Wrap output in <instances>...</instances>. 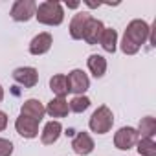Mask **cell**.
I'll return each instance as SVG.
<instances>
[{
  "instance_id": "cell-1",
  "label": "cell",
  "mask_w": 156,
  "mask_h": 156,
  "mask_svg": "<svg viewBox=\"0 0 156 156\" xmlns=\"http://www.w3.org/2000/svg\"><path fill=\"white\" fill-rule=\"evenodd\" d=\"M147 41H149V24L141 19H134L127 24L121 42L118 44L125 55H136Z\"/></svg>"
},
{
  "instance_id": "cell-2",
  "label": "cell",
  "mask_w": 156,
  "mask_h": 156,
  "mask_svg": "<svg viewBox=\"0 0 156 156\" xmlns=\"http://www.w3.org/2000/svg\"><path fill=\"white\" fill-rule=\"evenodd\" d=\"M35 19L39 20V24L44 26H61L64 20V8L57 0H46V2L37 4Z\"/></svg>"
},
{
  "instance_id": "cell-3",
  "label": "cell",
  "mask_w": 156,
  "mask_h": 156,
  "mask_svg": "<svg viewBox=\"0 0 156 156\" xmlns=\"http://www.w3.org/2000/svg\"><path fill=\"white\" fill-rule=\"evenodd\" d=\"M112 125H114V114H112V110L107 105L98 107L92 112L90 119H88V129L92 132H96V134H107V132H110Z\"/></svg>"
},
{
  "instance_id": "cell-4",
  "label": "cell",
  "mask_w": 156,
  "mask_h": 156,
  "mask_svg": "<svg viewBox=\"0 0 156 156\" xmlns=\"http://www.w3.org/2000/svg\"><path fill=\"white\" fill-rule=\"evenodd\" d=\"M66 79H68V88H70V92L75 94V96H85L87 90L90 88V77H88L81 68H73L72 72H68Z\"/></svg>"
},
{
  "instance_id": "cell-5",
  "label": "cell",
  "mask_w": 156,
  "mask_h": 156,
  "mask_svg": "<svg viewBox=\"0 0 156 156\" xmlns=\"http://www.w3.org/2000/svg\"><path fill=\"white\" fill-rule=\"evenodd\" d=\"M35 11H37V2H33V0H15L9 15L15 22H28L35 17Z\"/></svg>"
},
{
  "instance_id": "cell-6",
  "label": "cell",
  "mask_w": 156,
  "mask_h": 156,
  "mask_svg": "<svg viewBox=\"0 0 156 156\" xmlns=\"http://www.w3.org/2000/svg\"><path fill=\"white\" fill-rule=\"evenodd\" d=\"M138 140H140V136L134 127H121L114 134V147L118 151H130L132 147H136Z\"/></svg>"
},
{
  "instance_id": "cell-7",
  "label": "cell",
  "mask_w": 156,
  "mask_h": 156,
  "mask_svg": "<svg viewBox=\"0 0 156 156\" xmlns=\"http://www.w3.org/2000/svg\"><path fill=\"white\" fill-rule=\"evenodd\" d=\"M13 81L24 88H33L39 83V70L33 66H19L13 70Z\"/></svg>"
},
{
  "instance_id": "cell-8",
  "label": "cell",
  "mask_w": 156,
  "mask_h": 156,
  "mask_svg": "<svg viewBox=\"0 0 156 156\" xmlns=\"http://www.w3.org/2000/svg\"><path fill=\"white\" fill-rule=\"evenodd\" d=\"M92 19V13L90 11H79L75 13L70 20V26H68V31H70V37L73 41H81L83 39V33H85V28L88 24V20Z\"/></svg>"
},
{
  "instance_id": "cell-9",
  "label": "cell",
  "mask_w": 156,
  "mask_h": 156,
  "mask_svg": "<svg viewBox=\"0 0 156 156\" xmlns=\"http://www.w3.org/2000/svg\"><path fill=\"white\" fill-rule=\"evenodd\" d=\"M94 147H96V143H94L92 136L88 132H85V130L77 132L73 136V140H72V151L77 156H88L94 151Z\"/></svg>"
},
{
  "instance_id": "cell-10",
  "label": "cell",
  "mask_w": 156,
  "mask_h": 156,
  "mask_svg": "<svg viewBox=\"0 0 156 156\" xmlns=\"http://www.w3.org/2000/svg\"><path fill=\"white\" fill-rule=\"evenodd\" d=\"M15 130L19 132V136H22L26 140H33L39 136V121L19 114V118L15 119Z\"/></svg>"
},
{
  "instance_id": "cell-11",
  "label": "cell",
  "mask_w": 156,
  "mask_h": 156,
  "mask_svg": "<svg viewBox=\"0 0 156 156\" xmlns=\"http://www.w3.org/2000/svg\"><path fill=\"white\" fill-rule=\"evenodd\" d=\"M51 44H53L51 33L42 31V33H39V35H35V37L31 39V42H30V53L35 55V57L44 55V53H48V51L51 50Z\"/></svg>"
},
{
  "instance_id": "cell-12",
  "label": "cell",
  "mask_w": 156,
  "mask_h": 156,
  "mask_svg": "<svg viewBox=\"0 0 156 156\" xmlns=\"http://www.w3.org/2000/svg\"><path fill=\"white\" fill-rule=\"evenodd\" d=\"M44 114H46V108H44V105L39 101V99H26L24 103H22V107H20V116H26V118H31V119H35V121H42V118H44Z\"/></svg>"
},
{
  "instance_id": "cell-13",
  "label": "cell",
  "mask_w": 156,
  "mask_h": 156,
  "mask_svg": "<svg viewBox=\"0 0 156 156\" xmlns=\"http://www.w3.org/2000/svg\"><path fill=\"white\" fill-rule=\"evenodd\" d=\"M44 108H46V114L50 118H53L55 121H59L61 118H66L68 112H70V107H68L66 98H53Z\"/></svg>"
},
{
  "instance_id": "cell-14",
  "label": "cell",
  "mask_w": 156,
  "mask_h": 156,
  "mask_svg": "<svg viewBox=\"0 0 156 156\" xmlns=\"http://www.w3.org/2000/svg\"><path fill=\"white\" fill-rule=\"evenodd\" d=\"M61 134H62V125H61V121L51 119V121H48V123L44 125V129H42V132H41V143H42V145H53V143L61 138Z\"/></svg>"
},
{
  "instance_id": "cell-15",
  "label": "cell",
  "mask_w": 156,
  "mask_h": 156,
  "mask_svg": "<svg viewBox=\"0 0 156 156\" xmlns=\"http://www.w3.org/2000/svg\"><path fill=\"white\" fill-rule=\"evenodd\" d=\"M103 30H105V24H103L99 19H94V17H92V19L88 20L87 28H85L83 41H87V44H90V46L98 44V42H99V37H101V33H103Z\"/></svg>"
},
{
  "instance_id": "cell-16",
  "label": "cell",
  "mask_w": 156,
  "mask_h": 156,
  "mask_svg": "<svg viewBox=\"0 0 156 156\" xmlns=\"http://www.w3.org/2000/svg\"><path fill=\"white\" fill-rule=\"evenodd\" d=\"M87 66H88V72L96 77V79H101V77L107 73V68H108V62L103 55L99 53H92L88 55L87 59Z\"/></svg>"
},
{
  "instance_id": "cell-17",
  "label": "cell",
  "mask_w": 156,
  "mask_h": 156,
  "mask_svg": "<svg viewBox=\"0 0 156 156\" xmlns=\"http://www.w3.org/2000/svg\"><path fill=\"white\" fill-rule=\"evenodd\" d=\"M50 90L55 94V98H66L70 94L68 79L64 73H55L53 77H50Z\"/></svg>"
},
{
  "instance_id": "cell-18",
  "label": "cell",
  "mask_w": 156,
  "mask_h": 156,
  "mask_svg": "<svg viewBox=\"0 0 156 156\" xmlns=\"http://www.w3.org/2000/svg\"><path fill=\"white\" fill-rule=\"evenodd\" d=\"M99 44L107 53H114L118 48V31L114 28H105L99 37Z\"/></svg>"
},
{
  "instance_id": "cell-19",
  "label": "cell",
  "mask_w": 156,
  "mask_h": 156,
  "mask_svg": "<svg viewBox=\"0 0 156 156\" xmlns=\"http://www.w3.org/2000/svg\"><path fill=\"white\" fill-rule=\"evenodd\" d=\"M136 130H138V136L140 138H151V140H154V134H156V119L152 116L141 118Z\"/></svg>"
},
{
  "instance_id": "cell-20",
  "label": "cell",
  "mask_w": 156,
  "mask_h": 156,
  "mask_svg": "<svg viewBox=\"0 0 156 156\" xmlns=\"http://www.w3.org/2000/svg\"><path fill=\"white\" fill-rule=\"evenodd\" d=\"M136 151L140 156H156V141L151 138H140L136 143Z\"/></svg>"
},
{
  "instance_id": "cell-21",
  "label": "cell",
  "mask_w": 156,
  "mask_h": 156,
  "mask_svg": "<svg viewBox=\"0 0 156 156\" xmlns=\"http://www.w3.org/2000/svg\"><path fill=\"white\" fill-rule=\"evenodd\" d=\"M90 98L88 96H75L68 101V107H70V112H75V114H81L85 112L88 107H90Z\"/></svg>"
},
{
  "instance_id": "cell-22",
  "label": "cell",
  "mask_w": 156,
  "mask_h": 156,
  "mask_svg": "<svg viewBox=\"0 0 156 156\" xmlns=\"http://www.w3.org/2000/svg\"><path fill=\"white\" fill-rule=\"evenodd\" d=\"M13 141L8 138H0V156H11L13 154Z\"/></svg>"
},
{
  "instance_id": "cell-23",
  "label": "cell",
  "mask_w": 156,
  "mask_h": 156,
  "mask_svg": "<svg viewBox=\"0 0 156 156\" xmlns=\"http://www.w3.org/2000/svg\"><path fill=\"white\" fill-rule=\"evenodd\" d=\"M8 123H9V118H8V114H6L4 110H0V132H2V130H6Z\"/></svg>"
},
{
  "instance_id": "cell-24",
  "label": "cell",
  "mask_w": 156,
  "mask_h": 156,
  "mask_svg": "<svg viewBox=\"0 0 156 156\" xmlns=\"http://www.w3.org/2000/svg\"><path fill=\"white\" fill-rule=\"evenodd\" d=\"M79 6H81V2H66V8H72V9L79 8Z\"/></svg>"
},
{
  "instance_id": "cell-25",
  "label": "cell",
  "mask_w": 156,
  "mask_h": 156,
  "mask_svg": "<svg viewBox=\"0 0 156 156\" xmlns=\"http://www.w3.org/2000/svg\"><path fill=\"white\" fill-rule=\"evenodd\" d=\"M2 99H4V88H2V85H0V103H2Z\"/></svg>"
}]
</instances>
